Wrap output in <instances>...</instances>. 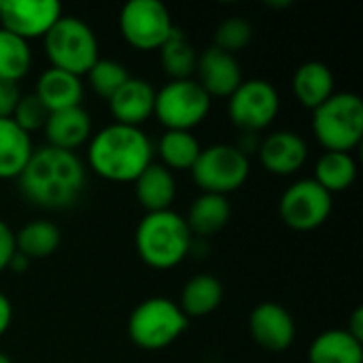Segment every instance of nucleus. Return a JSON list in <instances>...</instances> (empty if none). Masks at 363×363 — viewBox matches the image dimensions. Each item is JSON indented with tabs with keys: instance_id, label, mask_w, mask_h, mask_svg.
I'll return each instance as SVG.
<instances>
[{
	"instance_id": "f257e3e1",
	"label": "nucleus",
	"mask_w": 363,
	"mask_h": 363,
	"mask_svg": "<svg viewBox=\"0 0 363 363\" xmlns=\"http://www.w3.org/2000/svg\"><path fill=\"white\" fill-rule=\"evenodd\" d=\"M87 183V170L77 153L45 145L34 149L17 177L21 196L45 211H64L79 202Z\"/></svg>"
},
{
	"instance_id": "f03ea898",
	"label": "nucleus",
	"mask_w": 363,
	"mask_h": 363,
	"mask_svg": "<svg viewBox=\"0 0 363 363\" xmlns=\"http://www.w3.org/2000/svg\"><path fill=\"white\" fill-rule=\"evenodd\" d=\"M87 162L104 181L134 183L153 164V145L140 128L111 123L91 134Z\"/></svg>"
},
{
	"instance_id": "7ed1b4c3",
	"label": "nucleus",
	"mask_w": 363,
	"mask_h": 363,
	"mask_svg": "<svg viewBox=\"0 0 363 363\" xmlns=\"http://www.w3.org/2000/svg\"><path fill=\"white\" fill-rule=\"evenodd\" d=\"M194 236L185 217L170 211L147 213L134 232V247L140 262L153 270H172L185 262Z\"/></svg>"
},
{
	"instance_id": "20e7f679",
	"label": "nucleus",
	"mask_w": 363,
	"mask_h": 363,
	"mask_svg": "<svg viewBox=\"0 0 363 363\" xmlns=\"http://www.w3.org/2000/svg\"><path fill=\"white\" fill-rule=\"evenodd\" d=\"M313 132L325 151L351 153L363 136V102L357 94L340 91L313 111Z\"/></svg>"
},
{
	"instance_id": "39448f33",
	"label": "nucleus",
	"mask_w": 363,
	"mask_h": 363,
	"mask_svg": "<svg viewBox=\"0 0 363 363\" xmlns=\"http://www.w3.org/2000/svg\"><path fill=\"white\" fill-rule=\"evenodd\" d=\"M43 40L51 68L83 77L100 60L96 32L79 17L62 15Z\"/></svg>"
},
{
	"instance_id": "423d86ee",
	"label": "nucleus",
	"mask_w": 363,
	"mask_h": 363,
	"mask_svg": "<svg viewBox=\"0 0 363 363\" xmlns=\"http://www.w3.org/2000/svg\"><path fill=\"white\" fill-rule=\"evenodd\" d=\"M189 319L177 302L168 298L143 300L128 319V336L143 351H162L172 347L185 332Z\"/></svg>"
},
{
	"instance_id": "0eeeda50",
	"label": "nucleus",
	"mask_w": 363,
	"mask_h": 363,
	"mask_svg": "<svg viewBox=\"0 0 363 363\" xmlns=\"http://www.w3.org/2000/svg\"><path fill=\"white\" fill-rule=\"evenodd\" d=\"M251 174L249 157L236 145H213L200 151L191 177L202 194L230 196L238 191Z\"/></svg>"
},
{
	"instance_id": "6e6552de",
	"label": "nucleus",
	"mask_w": 363,
	"mask_h": 363,
	"mask_svg": "<svg viewBox=\"0 0 363 363\" xmlns=\"http://www.w3.org/2000/svg\"><path fill=\"white\" fill-rule=\"evenodd\" d=\"M211 111V98L194 81H170L155 91L153 115L166 130L191 132L198 128Z\"/></svg>"
},
{
	"instance_id": "1a4fd4ad",
	"label": "nucleus",
	"mask_w": 363,
	"mask_h": 363,
	"mask_svg": "<svg viewBox=\"0 0 363 363\" xmlns=\"http://www.w3.org/2000/svg\"><path fill=\"white\" fill-rule=\"evenodd\" d=\"M170 11L160 0H130L119 13V32L138 51L160 49L172 34Z\"/></svg>"
},
{
	"instance_id": "9d476101",
	"label": "nucleus",
	"mask_w": 363,
	"mask_h": 363,
	"mask_svg": "<svg viewBox=\"0 0 363 363\" xmlns=\"http://www.w3.org/2000/svg\"><path fill=\"white\" fill-rule=\"evenodd\" d=\"M230 119L242 134H257L272 125L281 111V98L277 87L264 79H249L228 98Z\"/></svg>"
},
{
	"instance_id": "9b49d317",
	"label": "nucleus",
	"mask_w": 363,
	"mask_h": 363,
	"mask_svg": "<svg viewBox=\"0 0 363 363\" xmlns=\"http://www.w3.org/2000/svg\"><path fill=\"white\" fill-rule=\"evenodd\" d=\"M334 208V196H330L313 179H300L285 189L279 202V215L283 223L296 232H313L321 228Z\"/></svg>"
},
{
	"instance_id": "f8f14e48",
	"label": "nucleus",
	"mask_w": 363,
	"mask_h": 363,
	"mask_svg": "<svg viewBox=\"0 0 363 363\" xmlns=\"http://www.w3.org/2000/svg\"><path fill=\"white\" fill-rule=\"evenodd\" d=\"M62 17V4L55 0H0V28L23 38H45Z\"/></svg>"
},
{
	"instance_id": "ddd939ff",
	"label": "nucleus",
	"mask_w": 363,
	"mask_h": 363,
	"mask_svg": "<svg viewBox=\"0 0 363 363\" xmlns=\"http://www.w3.org/2000/svg\"><path fill=\"white\" fill-rule=\"evenodd\" d=\"M249 334L257 347L270 353H283L296 340V321L283 304L262 302L251 311Z\"/></svg>"
},
{
	"instance_id": "4468645a",
	"label": "nucleus",
	"mask_w": 363,
	"mask_h": 363,
	"mask_svg": "<svg viewBox=\"0 0 363 363\" xmlns=\"http://www.w3.org/2000/svg\"><path fill=\"white\" fill-rule=\"evenodd\" d=\"M198 85L208 98H230L242 83V70L236 55L217 47H208L198 55L196 64Z\"/></svg>"
},
{
	"instance_id": "2eb2a0df",
	"label": "nucleus",
	"mask_w": 363,
	"mask_h": 363,
	"mask_svg": "<svg viewBox=\"0 0 363 363\" xmlns=\"http://www.w3.org/2000/svg\"><path fill=\"white\" fill-rule=\"evenodd\" d=\"M262 166L274 177L296 174L308 160L306 140L291 130H279L268 134L257 149Z\"/></svg>"
},
{
	"instance_id": "dca6fc26",
	"label": "nucleus",
	"mask_w": 363,
	"mask_h": 363,
	"mask_svg": "<svg viewBox=\"0 0 363 363\" xmlns=\"http://www.w3.org/2000/svg\"><path fill=\"white\" fill-rule=\"evenodd\" d=\"M113 123L140 128L155 108V89L149 81L130 77L108 100Z\"/></svg>"
},
{
	"instance_id": "f3484780",
	"label": "nucleus",
	"mask_w": 363,
	"mask_h": 363,
	"mask_svg": "<svg viewBox=\"0 0 363 363\" xmlns=\"http://www.w3.org/2000/svg\"><path fill=\"white\" fill-rule=\"evenodd\" d=\"M43 130L49 147L74 153V149H79L91 138V117L83 106L55 111L49 113V119Z\"/></svg>"
},
{
	"instance_id": "a211bd4d",
	"label": "nucleus",
	"mask_w": 363,
	"mask_h": 363,
	"mask_svg": "<svg viewBox=\"0 0 363 363\" xmlns=\"http://www.w3.org/2000/svg\"><path fill=\"white\" fill-rule=\"evenodd\" d=\"M32 94L47 106L49 113H55V111L81 106L85 89H83L81 77L70 74L66 70L47 68L38 77L36 89Z\"/></svg>"
},
{
	"instance_id": "6ab92c4d",
	"label": "nucleus",
	"mask_w": 363,
	"mask_h": 363,
	"mask_svg": "<svg viewBox=\"0 0 363 363\" xmlns=\"http://www.w3.org/2000/svg\"><path fill=\"white\" fill-rule=\"evenodd\" d=\"M291 89L296 100L304 108H319L328 98H332L334 91V72L328 64L311 60L304 62L291 79Z\"/></svg>"
},
{
	"instance_id": "aec40b11",
	"label": "nucleus",
	"mask_w": 363,
	"mask_h": 363,
	"mask_svg": "<svg viewBox=\"0 0 363 363\" xmlns=\"http://www.w3.org/2000/svg\"><path fill=\"white\" fill-rule=\"evenodd\" d=\"M134 196L147 213L170 211V206L177 198L174 174L168 168H164L162 164H151L134 181Z\"/></svg>"
},
{
	"instance_id": "412c9836",
	"label": "nucleus",
	"mask_w": 363,
	"mask_h": 363,
	"mask_svg": "<svg viewBox=\"0 0 363 363\" xmlns=\"http://www.w3.org/2000/svg\"><path fill=\"white\" fill-rule=\"evenodd\" d=\"M34 153L32 138L13 119H0V181L17 179Z\"/></svg>"
},
{
	"instance_id": "4be33fe9",
	"label": "nucleus",
	"mask_w": 363,
	"mask_h": 363,
	"mask_svg": "<svg viewBox=\"0 0 363 363\" xmlns=\"http://www.w3.org/2000/svg\"><path fill=\"white\" fill-rule=\"evenodd\" d=\"M232 217V206L225 196L217 194H200L185 217V223L191 236H215L221 232Z\"/></svg>"
},
{
	"instance_id": "5701e85b",
	"label": "nucleus",
	"mask_w": 363,
	"mask_h": 363,
	"mask_svg": "<svg viewBox=\"0 0 363 363\" xmlns=\"http://www.w3.org/2000/svg\"><path fill=\"white\" fill-rule=\"evenodd\" d=\"M308 363H363V342L347 330H328L308 347Z\"/></svg>"
},
{
	"instance_id": "b1692460",
	"label": "nucleus",
	"mask_w": 363,
	"mask_h": 363,
	"mask_svg": "<svg viewBox=\"0 0 363 363\" xmlns=\"http://www.w3.org/2000/svg\"><path fill=\"white\" fill-rule=\"evenodd\" d=\"M221 302H223V285L219 283V279L211 274H198L185 283L181 291L179 308L187 319L191 317L196 319L215 313L221 306Z\"/></svg>"
},
{
	"instance_id": "393cba45",
	"label": "nucleus",
	"mask_w": 363,
	"mask_h": 363,
	"mask_svg": "<svg viewBox=\"0 0 363 363\" xmlns=\"http://www.w3.org/2000/svg\"><path fill=\"white\" fill-rule=\"evenodd\" d=\"M62 242V232L55 223L45 219H34L26 223L15 234V249L26 259H45L57 251Z\"/></svg>"
},
{
	"instance_id": "a878e982",
	"label": "nucleus",
	"mask_w": 363,
	"mask_h": 363,
	"mask_svg": "<svg viewBox=\"0 0 363 363\" xmlns=\"http://www.w3.org/2000/svg\"><path fill=\"white\" fill-rule=\"evenodd\" d=\"M357 179V164L351 153L325 151L315 166V183H319L330 196L347 191Z\"/></svg>"
},
{
	"instance_id": "bb28decb",
	"label": "nucleus",
	"mask_w": 363,
	"mask_h": 363,
	"mask_svg": "<svg viewBox=\"0 0 363 363\" xmlns=\"http://www.w3.org/2000/svg\"><path fill=\"white\" fill-rule=\"evenodd\" d=\"M160 60L170 81H185L191 79V74H196V47L179 28H174L168 40L160 47Z\"/></svg>"
},
{
	"instance_id": "cd10ccee",
	"label": "nucleus",
	"mask_w": 363,
	"mask_h": 363,
	"mask_svg": "<svg viewBox=\"0 0 363 363\" xmlns=\"http://www.w3.org/2000/svg\"><path fill=\"white\" fill-rule=\"evenodd\" d=\"M202 147L191 132H177L166 130L160 138L157 153L162 157V166L172 170H191Z\"/></svg>"
},
{
	"instance_id": "c85d7f7f",
	"label": "nucleus",
	"mask_w": 363,
	"mask_h": 363,
	"mask_svg": "<svg viewBox=\"0 0 363 363\" xmlns=\"http://www.w3.org/2000/svg\"><path fill=\"white\" fill-rule=\"evenodd\" d=\"M32 68L30 43L0 28V81L19 83Z\"/></svg>"
},
{
	"instance_id": "c756f323",
	"label": "nucleus",
	"mask_w": 363,
	"mask_h": 363,
	"mask_svg": "<svg viewBox=\"0 0 363 363\" xmlns=\"http://www.w3.org/2000/svg\"><path fill=\"white\" fill-rule=\"evenodd\" d=\"M85 77H87V83L94 89V94L100 96V98H104L106 102L130 79V74H128V70H125V66L121 62H117V60H104V57H100L89 68V72Z\"/></svg>"
},
{
	"instance_id": "7c9ffc66",
	"label": "nucleus",
	"mask_w": 363,
	"mask_h": 363,
	"mask_svg": "<svg viewBox=\"0 0 363 363\" xmlns=\"http://www.w3.org/2000/svg\"><path fill=\"white\" fill-rule=\"evenodd\" d=\"M251 38H253L251 23L242 17H232V19H225L219 23V28L215 32V45L213 47L236 55L238 51L249 47Z\"/></svg>"
},
{
	"instance_id": "2f4dec72",
	"label": "nucleus",
	"mask_w": 363,
	"mask_h": 363,
	"mask_svg": "<svg viewBox=\"0 0 363 363\" xmlns=\"http://www.w3.org/2000/svg\"><path fill=\"white\" fill-rule=\"evenodd\" d=\"M26 134L38 132L45 128L47 119H49V111L47 106L34 96V94H23L15 106V113L11 117Z\"/></svg>"
},
{
	"instance_id": "473e14b6",
	"label": "nucleus",
	"mask_w": 363,
	"mask_h": 363,
	"mask_svg": "<svg viewBox=\"0 0 363 363\" xmlns=\"http://www.w3.org/2000/svg\"><path fill=\"white\" fill-rule=\"evenodd\" d=\"M21 89L19 83H11V81H0V119H11L15 113V106L21 98Z\"/></svg>"
},
{
	"instance_id": "72a5a7b5",
	"label": "nucleus",
	"mask_w": 363,
	"mask_h": 363,
	"mask_svg": "<svg viewBox=\"0 0 363 363\" xmlns=\"http://www.w3.org/2000/svg\"><path fill=\"white\" fill-rule=\"evenodd\" d=\"M15 232L6 225V221L0 219V274L9 270V264L15 257Z\"/></svg>"
},
{
	"instance_id": "f704fd0d",
	"label": "nucleus",
	"mask_w": 363,
	"mask_h": 363,
	"mask_svg": "<svg viewBox=\"0 0 363 363\" xmlns=\"http://www.w3.org/2000/svg\"><path fill=\"white\" fill-rule=\"evenodd\" d=\"M11 321H13V304L4 294H0V338L9 332Z\"/></svg>"
},
{
	"instance_id": "c9c22d12",
	"label": "nucleus",
	"mask_w": 363,
	"mask_h": 363,
	"mask_svg": "<svg viewBox=\"0 0 363 363\" xmlns=\"http://www.w3.org/2000/svg\"><path fill=\"white\" fill-rule=\"evenodd\" d=\"M345 330H347L355 340L363 342V308L362 306H357V308L353 311L351 321H349V325H347Z\"/></svg>"
},
{
	"instance_id": "e433bc0d",
	"label": "nucleus",
	"mask_w": 363,
	"mask_h": 363,
	"mask_svg": "<svg viewBox=\"0 0 363 363\" xmlns=\"http://www.w3.org/2000/svg\"><path fill=\"white\" fill-rule=\"evenodd\" d=\"M0 363H13V362H11V357H9L6 353H2V351H0Z\"/></svg>"
}]
</instances>
